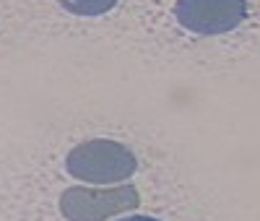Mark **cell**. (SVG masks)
<instances>
[{"instance_id": "7a4b0ae2", "label": "cell", "mask_w": 260, "mask_h": 221, "mask_svg": "<svg viewBox=\"0 0 260 221\" xmlns=\"http://www.w3.org/2000/svg\"><path fill=\"white\" fill-rule=\"evenodd\" d=\"M141 195L133 185L125 187H68L60 195V211L68 221H107L127 208H138Z\"/></svg>"}, {"instance_id": "277c9868", "label": "cell", "mask_w": 260, "mask_h": 221, "mask_svg": "<svg viewBox=\"0 0 260 221\" xmlns=\"http://www.w3.org/2000/svg\"><path fill=\"white\" fill-rule=\"evenodd\" d=\"M60 6L76 16H104L117 6V0H60Z\"/></svg>"}, {"instance_id": "6da1fadb", "label": "cell", "mask_w": 260, "mask_h": 221, "mask_svg": "<svg viewBox=\"0 0 260 221\" xmlns=\"http://www.w3.org/2000/svg\"><path fill=\"white\" fill-rule=\"evenodd\" d=\"M65 169L71 177L81 182H94V185H112L122 182L138 169V162L133 151L117 141H86L71 148L65 156Z\"/></svg>"}, {"instance_id": "3957f363", "label": "cell", "mask_w": 260, "mask_h": 221, "mask_svg": "<svg viewBox=\"0 0 260 221\" xmlns=\"http://www.w3.org/2000/svg\"><path fill=\"white\" fill-rule=\"evenodd\" d=\"M177 21L195 34H226L247 18L245 0H177Z\"/></svg>"}, {"instance_id": "5b68a950", "label": "cell", "mask_w": 260, "mask_h": 221, "mask_svg": "<svg viewBox=\"0 0 260 221\" xmlns=\"http://www.w3.org/2000/svg\"><path fill=\"white\" fill-rule=\"evenodd\" d=\"M120 221H159V218H151V216H127V218H120Z\"/></svg>"}]
</instances>
